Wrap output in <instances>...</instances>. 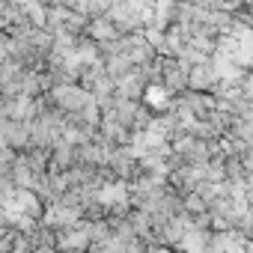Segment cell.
I'll use <instances>...</instances> for the list:
<instances>
[{"mask_svg":"<svg viewBox=\"0 0 253 253\" xmlns=\"http://www.w3.org/2000/svg\"><path fill=\"white\" fill-rule=\"evenodd\" d=\"M51 98H54V104L63 110V113H81L84 107H86V101L92 98V92L89 89H84V86H75V84H60V86H54L51 89Z\"/></svg>","mask_w":253,"mask_h":253,"instance_id":"obj_1","label":"cell"},{"mask_svg":"<svg viewBox=\"0 0 253 253\" xmlns=\"http://www.w3.org/2000/svg\"><path fill=\"white\" fill-rule=\"evenodd\" d=\"M81 214H84V209H78V206H72L66 200H57V203H48L42 223L48 229H69V226L81 223Z\"/></svg>","mask_w":253,"mask_h":253,"instance_id":"obj_2","label":"cell"},{"mask_svg":"<svg viewBox=\"0 0 253 253\" xmlns=\"http://www.w3.org/2000/svg\"><path fill=\"white\" fill-rule=\"evenodd\" d=\"M57 250H60V253H84V250H92V241H89V235H86L84 220L75 223V226H69V229H60Z\"/></svg>","mask_w":253,"mask_h":253,"instance_id":"obj_3","label":"cell"},{"mask_svg":"<svg viewBox=\"0 0 253 253\" xmlns=\"http://www.w3.org/2000/svg\"><path fill=\"white\" fill-rule=\"evenodd\" d=\"M220 81H217V72H214V66L211 63H203V66H194L191 72H188V86L191 89H197V92H214V86H217Z\"/></svg>","mask_w":253,"mask_h":253,"instance_id":"obj_4","label":"cell"},{"mask_svg":"<svg viewBox=\"0 0 253 253\" xmlns=\"http://www.w3.org/2000/svg\"><path fill=\"white\" fill-rule=\"evenodd\" d=\"M209 241H211V232L206 229V226H191L185 235H182V241L176 244L182 253H209Z\"/></svg>","mask_w":253,"mask_h":253,"instance_id":"obj_5","label":"cell"},{"mask_svg":"<svg viewBox=\"0 0 253 253\" xmlns=\"http://www.w3.org/2000/svg\"><path fill=\"white\" fill-rule=\"evenodd\" d=\"M143 92H146V72H143V69H137V72H131V75H125L122 81H116V95H119V98L137 101Z\"/></svg>","mask_w":253,"mask_h":253,"instance_id":"obj_6","label":"cell"},{"mask_svg":"<svg viewBox=\"0 0 253 253\" xmlns=\"http://www.w3.org/2000/svg\"><path fill=\"white\" fill-rule=\"evenodd\" d=\"M89 36H92V39H98V42H113V39H116V24H110V21L98 18V21H92V24H89Z\"/></svg>","mask_w":253,"mask_h":253,"instance_id":"obj_7","label":"cell"},{"mask_svg":"<svg viewBox=\"0 0 253 253\" xmlns=\"http://www.w3.org/2000/svg\"><path fill=\"white\" fill-rule=\"evenodd\" d=\"M170 86H164V84H152V86H146V101L152 104V107H167L170 104Z\"/></svg>","mask_w":253,"mask_h":253,"instance_id":"obj_8","label":"cell"},{"mask_svg":"<svg viewBox=\"0 0 253 253\" xmlns=\"http://www.w3.org/2000/svg\"><path fill=\"white\" fill-rule=\"evenodd\" d=\"M173 9H176V0H155V24L167 27V21L173 18Z\"/></svg>","mask_w":253,"mask_h":253,"instance_id":"obj_9","label":"cell"},{"mask_svg":"<svg viewBox=\"0 0 253 253\" xmlns=\"http://www.w3.org/2000/svg\"><path fill=\"white\" fill-rule=\"evenodd\" d=\"M78 57H81L84 69L98 66V51H95V45H81V48H78Z\"/></svg>","mask_w":253,"mask_h":253,"instance_id":"obj_10","label":"cell"},{"mask_svg":"<svg viewBox=\"0 0 253 253\" xmlns=\"http://www.w3.org/2000/svg\"><path fill=\"white\" fill-rule=\"evenodd\" d=\"M149 253H173V250H167V247H152Z\"/></svg>","mask_w":253,"mask_h":253,"instance_id":"obj_11","label":"cell"},{"mask_svg":"<svg viewBox=\"0 0 253 253\" xmlns=\"http://www.w3.org/2000/svg\"><path fill=\"white\" fill-rule=\"evenodd\" d=\"M247 253H253V238H250V241H247Z\"/></svg>","mask_w":253,"mask_h":253,"instance_id":"obj_12","label":"cell"},{"mask_svg":"<svg viewBox=\"0 0 253 253\" xmlns=\"http://www.w3.org/2000/svg\"><path fill=\"white\" fill-rule=\"evenodd\" d=\"M45 3H66V0H45Z\"/></svg>","mask_w":253,"mask_h":253,"instance_id":"obj_13","label":"cell"}]
</instances>
